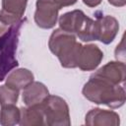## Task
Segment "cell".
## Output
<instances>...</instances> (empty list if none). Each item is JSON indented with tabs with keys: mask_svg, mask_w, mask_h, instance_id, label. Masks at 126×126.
<instances>
[{
	"mask_svg": "<svg viewBox=\"0 0 126 126\" xmlns=\"http://www.w3.org/2000/svg\"><path fill=\"white\" fill-rule=\"evenodd\" d=\"M83 94L89 100L117 108L125 102V90L120 85H114L100 78L91 76L83 88Z\"/></svg>",
	"mask_w": 126,
	"mask_h": 126,
	"instance_id": "cell-1",
	"label": "cell"
},
{
	"mask_svg": "<svg viewBox=\"0 0 126 126\" xmlns=\"http://www.w3.org/2000/svg\"><path fill=\"white\" fill-rule=\"evenodd\" d=\"M48 45L51 52L58 57L63 67H77V55L82 44L77 42L73 33L67 32L61 29H57L50 35Z\"/></svg>",
	"mask_w": 126,
	"mask_h": 126,
	"instance_id": "cell-2",
	"label": "cell"
},
{
	"mask_svg": "<svg viewBox=\"0 0 126 126\" xmlns=\"http://www.w3.org/2000/svg\"><path fill=\"white\" fill-rule=\"evenodd\" d=\"M23 24L24 21H19L11 25L0 35V81H3L7 74L18 66L16 50Z\"/></svg>",
	"mask_w": 126,
	"mask_h": 126,
	"instance_id": "cell-3",
	"label": "cell"
},
{
	"mask_svg": "<svg viewBox=\"0 0 126 126\" xmlns=\"http://www.w3.org/2000/svg\"><path fill=\"white\" fill-rule=\"evenodd\" d=\"M40 104L45 125H70L69 107L63 98L57 95H48Z\"/></svg>",
	"mask_w": 126,
	"mask_h": 126,
	"instance_id": "cell-4",
	"label": "cell"
},
{
	"mask_svg": "<svg viewBox=\"0 0 126 126\" xmlns=\"http://www.w3.org/2000/svg\"><path fill=\"white\" fill-rule=\"evenodd\" d=\"M61 8L55 0H37L34 13L35 24L42 29H51L55 26L58 11Z\"/></svg>",
	"mask_w": 126,
	"mask_h": 126,
	"instance_id": "cell-5",
	"label": "cell"
},
{
	"mask_svg": "<svg viewBox=\"0 0 126 126\" xmlns=\"http://www.w3.org/2000/svg\"><path fill=\"white\" fill-rule=\"evenodd\" d=\"M103 58L102 51L94 44L82 45L79 49L76 65L83 71L94 70Z\"/></svg>",
	"mask_w": 126,
	"mask_h": 126,
	"instance_id": "cell-6",
	"label": "cell"
},
{
	"mask_svg": "<svg viewBox=\"0 0 126 126\" xmlns=\"http://www.w3.org/2000/svg\"><path fill=\"white\" fill-rule=\"evenodd\" d=\"M28 0H2L0 22L5 25H13L20 21L25 13Z\"/></svg>",
	"mask_w": 126,
	"mask_h": 126,
	"instance_id": "cell-7",
	"label": "cell"
},
{
	"mask_svg": "<svg viewBox=\"0 0 126 126\" xmlns=\"http://www.w3.org/2000/svg\"><path fill=\"white\" fill-rule=\"evenodd\" d=\"M96 40L101 41L104 44L112 42L117 34L119 25L117 20L112 16H97L96 20Z\"/></svg>",
	"mask_w": 126,
	"mask_h": 126,
	"instance_id": "cell-8",
	"label": "cell"
},
{
	"mask_svg": "<svg viewBox=\"0 0 126 126\" xmlns=\"http://www.w3.org/2000/svg\"><path fill=\"white\" fill-rule=\"evenodd\" d=\"M125 72L126 69L123 62H108L94 73L93 76L114 85H121L125 81Z\"/></svg>",
	"mask_w": 126,
	"mask_h": 126,
	"instance_id": "cell-9",
	"label": "cell"
},
{
	"mask_svg": "<svg viewBox=\"0 0 126 126\" xmlns=\"http://www.w3.org/2000/svg\"><path fill=\"white\" fill-rule=\"evenodd\" d=\"M49 95L47 88L39 82H32L23 92V101L27 106L40 103Z\"/></svg>",
	"mask_w": 126,
	"mask_h": 126,
	"instance_id": "cell-10",
	"label": "cell"
},
{
	"mask_svg": "<svg viewBox=\"0 0 126 126\" xmlns=\"http://www.w3.org/2000/svg\"><path fill=\"white\" fill-rule=\"evenodd\" d=\"M86 124L88 125H118L119 115L114 111L94 108L86 115Z\"/></svg>",
	"mask_w": 126,
	"mask_h": 126,
	"instance_id": "cell-11",
	"label": "cell"
},
{
	"mask_svg": "<svg viewBox=\"0 0 126 126\" xmlns=\"http://www.w3.org/2000/svg\"><path fill=\"white\" fill-rule=\"evenodd\" d=\"M86 15L81 10H74L72 12L65 13L59 19L60 29L70 33H77Z\"/></svg>",
	"mask_w": 126,
	"mask_h": 126,
	"instance_id": "cell-12",
	"label": "cell"
},
{
	"mask_svg": "<svg viewBox=\"0 0 126 126\" xmlns=\"http://www.w3.org/2000/svg\"><path fill=\"white\" fill-rule=\"evenodd\" d=\"M21 125H44V114L40 103L21 108Z\"/></svg>",
	"mask_w": 126,
	"mask_h": 126,
	"instance_id": "cell-13",
	"label": "cell"
},
{
	"mask_svg": "<svg viewBox=\"0 0 126 126\" xmlns=\"http://www.w3.org/2000/svg\"><path fill=\"white\" fill-rule=\"evenodd\" d=\"M33 81V75L28 69H18L11 72L7 79L6 85L17 90L25 89L29 84Z\"/></svg>",
	"mask_w": 126,
	"mask_h": 126,
	"instance_id": "cell-14",
	"label": "cell"
},
{
	"mask_svg": "<svg viewBox=\"0 0 126 126\" xmlns=\"http://www.w3.org/2000/svg\"><path fill=\"white\" fill-rule=\"evenodd\" d=\"M21 109L15 104H7L1 106L0 111V124L1 125H15L20 122Z\"/></svg>",
	"mask_w": 126,
	"mask_h": 126,
	"instance_id": "cell-15",
	"label": "cell"
},
{
	"mask_svg": "<svg viewBox=\"0 0 126 126\" xmlns=\"http://www.w3.org/2000/svg\"><path fill=\"white\" fill-rule=\"evenodd\" d=\"M19 96V90L12 88L8 85L0 86V104L7 105V104H15L18 100Z\"/></svg>",
	"mask_w": 126,
	"mask_h": 126,
	"instance_id": "cell-16",
	"label": "cell"
},
{
	"mask_svg": "<svg viewBox=\"0 0 126 126\" xmlns=\"http://www.w3.org/2000/svg\"><path fill=\"white\" fill-rule=\"evenodd\" d=\"M55 2L58 4V6L60 8H62L65 6H70V5L75 4L77 2V0H55Z\"/></svg>",
	"mask_w": 126,
	"mask_h": 126,
	"instance_id": "cell-17",
	"label": "cell"
},
{
	"mask_svg": "<svg viewBox=\"0 0 126 126\" xmlns=\"http://www.w3.org/2000/svg\"><path fill=\"white\" fill-rule=\"evenodd\" d=\"M101 1L102 0H83L84 4H86L89 7H95V6L99 5Z\"/></svg>",
	"mask_w": 126,
	"mask_h": 126,
	"instance_id": "cell-18",
	"label": "cell"
},
{
	"mask_svg": "<svg viewBox=\"0 0 126 126\" xmlns=\"http://www.w3.org/2000/svg\"><path fill=\"white\" fill-rule=\"evenodd\" d=\"M108 2L116 7H123L126 3V0H108Z\"/></svg>",
	"mask_w": 126,
	"mask_h": 126,
	"instance_id": "cell-19",
	"label": "cell"
},
{
	"mask_svg": "<svg viewBox=\"0 0 126 126\" xmlns=\"http://www.w3.org/2000/svg\"><path fill=\"white\" fill-rule=\"evenodd\" d=\"M6 30H7V29H6V26H5V25H3V24L0 22V33L4 32Z\"/></svg>",
	"mask_w": 126,
	"mask_h": 126,
	"instance_id": "cell-20",
	"label": "cell"
}]
</instances>
